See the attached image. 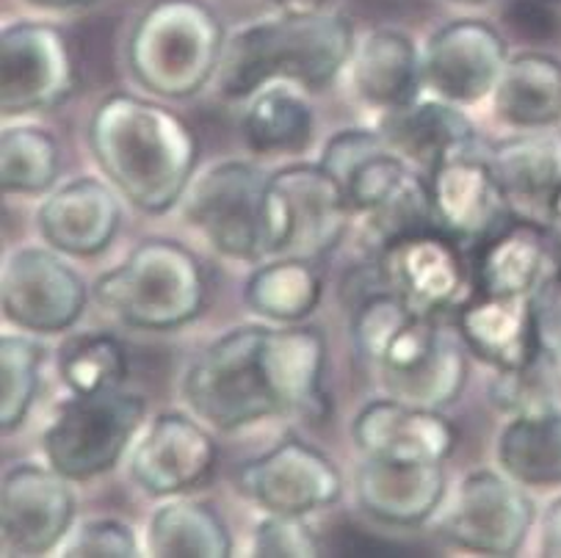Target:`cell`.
Segmentation results:
<instances>
[{
  "mask_svg": "<svg viewBox=\"0 0 561 558\" xmlns=\"http://www.w3.org/2000/svg\"><path fill=\"white\" fill-rule=\"evenodd\" d=\"M89 147L108 183L145 214H163L183 200L199 158L192 127L128 92L108 94L94 109Z\"/></svg>",
  "mask_w": 561,
  "mask_h": 558,
  "instance_id": "6da1fadb",
  "label": "cell"
},
{
  "mask_svg": "<svg viewBox=\"0 0 561 558\" xmlns=\"http://www.w3.org/2000/svg\"><path fill=\"white\" fill-rule=\"evenodd\" d=\"M354 29L343 14L283 12L238 29L219 64V92L243 100L277 81L319 92L352 61Z\"/></svg>",
  "mask_w": 561,
  "mask_h": 558,
  "instance_id": "7a4b0ae2",
  "label": "cell"
},
{
  "mask_svg": "<svg viewBox=\"0 0 561 558\" xmlns=\"http://www.w3.org/2000/svg\"><path fill=\"white\" fill-rule=\"evenodd\" d=\"M321 167L341 180L379 252L412 232L437 230L426 174L390 150L379 130H337L321 152Z\"/></svg>",
  "mask_w": 561,
  "mask_h": 558,
  "instance_id": "3957f363",
  "label": "cell"
},
{
  "mask_svg": "<svg viewBox=\"0 0 561 558\" xmlns=\"http://www.w3.org/2000/svg\"><path fill=\"white\" fill-rule=\"evenodd\" d=\"M225 25L203 0H152L128 39L136 83L158 98H194L219 76Z\"/></svg>",
  "mask_w": 561,
  "mask_h": 558,
  "instance_id": "277c9868",
  "label": "cell"
},
{
  "mask_svg": "<svg viewBox=\"0 0 561 558\" xmlns=\"http://www.w3.org/2000/svg\"><path fill=\"white\" fill-rule=\"evenodd\" d=\"M94 299L128 327L172 332L205 310L208 280L192 249L172 238H150L100 276Z\"/></svg>",
  "mask_w": 561,
  "mask_h": 558,
  "instance_id": "5b68a950",
  "label": "cell"
},
{
  "mask_svg": "<svg viewBox=\"0 0 561 558\" xmlns=\"http://www.w3.org/2000/svg\"><path fill=\"white\" fill-rule=\"evenodd\" d=\"M266 327H236L197 354L183 374L185 403L219 432H238L279 414L263 354Z\"/></svg>",
  "mask_w": 561,
  "mask_h": 558,
  "instance_id": "8992f818",
  "label": "cell"
},
{
  "mask_svg": "<svg viewBox=\"0 0 561 558\" xmlns=\"http://www.w3.org/2000/svg\"><path fill=\"white\" fill-rule=\"evenodd\" d=\"M145 414V398L122 387L72 392L42 434L47 465L72 481H87L114 470L139 437Z\"/></svg>",
  "mask_w": 561,
  "mask_h": 558,
  "instance_id": "52a82bcc",
  "label": "cell"
},
{
  "mask_svg": "<svg viewBox=\"0 0 561 558\" xmlns=\"http://www.w3.org/2000/svg\"><path fill=\"white\" fill-rule=\"evenodd\" d=\"M272 174L252 163H216L185 189L183 219L219 254L232 260L268 258Z\"/></svg>",
  "mask_w": 561,
  "mask_h": 558,
  "instance_id": "ba28073f",
  "label": "cell"
},
{
  "mask_svg": "<svg viewBox=\"0 0 561 558\" xmlns=\"http://www.w3.org/2000/svg\"><path fill=\"white\" fill-rule=\"evenodd\" d=\"M352 214L346 189L321 163L279 169L268 191V254L324 258L343 241Z\"/></svg>",
  "mask_w": 561,
  "mask_h": 558,
  "instance_id": "9c48e42d",
  "label": "cell"
},
{
  "mask_svg": "<svg viewBox=\"0 0 561 558\" xmlns=\"http://www.w3.org/2000/svg\"><path fill=\"white\" fill-rule=\"evenodd\" d=\"M78 89L76 56L56 25L20 20L0 34V111L25 116L47 111Z\"/></svg>",
  "mask_w": 561,
  "mask_h": 558,
  "instance_id": "30bf717a",
  "label": "cell"
},
{
  "mask_svg": "<svg viewBox=\"0 0 561 558\" xmlns=\"http://www.w3.org/2000/svg\"><path fill=\"white\" fill-rule=\"evenodd\" d=\"M87 283L56 249L23 247L3 260L0 307L23 332L53 334L70 329L87 307Z\"/></svg>",
  "mask_w": 561,
  "mask_h": 558,
  "instance_id": "8fae6325",
  "label": "cell"
},
{
  "mask_svg": "<svg viewBox=\"0 0 561 558\" xmlns=\"http://www.w3.org/2000/svg\"><path fill=\"white\" fill-rule=\"evenodd\" d=\"M78 496L72 478L53 465L12 467L0 487V547L3 556H45L58 550L76 525Z\"/></svg>",
  "mask_w": 561,
  "mask_h": 558,
  "instance_id": "7c38bea8",
  "label": "cell"
},
{
  "mask_svg": "<svg viewBox=\"0 0 561 558\" xmlns=\"http://www.w3.org/2000/svg\"><path fill=\"white\" fill-rule=\"evenodd\" d=\"M534 525V503L510 472L462 478L446 514L448 539L481 556H515Z\"/></svg>",
  "mask_w": 561,
  "mask_h": 558,
  "instance_id": "4fadbf2b",
  "label": "cell"
},
{
  "mask_svg": "<svg viewBox=\"0 0 561 558\" xmlns=\"http://www.w3.org/2000/svg\"><path fill=\"white\" fill-rule=\"evenodd\" d=\"M238 490L266 514H310L332 506L343 492V478L324 451L288 437L238 472Z\"/></svg>",
  "mask_w": 561,
  "mask_h": 558,
  "instance_id": "5bb4252c",
  "label": "cell"
},
{
  "mask_svg": "<svg viewBox=\"0 0 561 558\" xmlns=\"http://www.w3.org/2000/svg\"><path fill=\"white\" fill-rule=\"evenodd\" d=\"M216 443L205 426L183 412H161L141 426L130 451V478L152 498H172L208 481Z\"/></svg>",
  "mask_w": 561,
  "mask_h": 558,
  "instance_id": "9a60e30c",
  "label": "cell"
},
{
  "mask_svg": "<svg viewBox=\"0 0 561 558\" xmlns=\"http://www.w3.org/2000/svg\"><path fill=\"white\" fill-rule=\"evenodd\" d=\"M510 53L506 39L484 20H454L428 39L423 53V83L434 98L470 105L495 92Z\"/></svg>",
  "mask_w": 561,
  "mask_h": 558,
  "instance_id": "2e32d148",
  "label": "cell"
},
{
  "mask_svg": "<svg viewBox=\"0 0 561 558\" xmlns=\"http://www.w3.org/2000/svg\"><path fill=\"white\" fill-rule=\"evenodd\" d=\"M426 180L434 225L454 241H486L515 216L490 156H481L476 147L446 158L426 174Z\"/></svg>",
  "mask_w": 561,
  "mask_h": 558,
  "instance_id": "e0dca14e",
  "label": "cell"
},
{
  "mask_svg": "<svg viewBox=\"0 0 561 558\" xmlns=\"http://www.w3.org/2000/svg\"><path fill=\"white\" fill-rule=\"evenodd\" d=\"M388 288L423 316L454 310L468 299V265L443 230H421L382 249Z\"/></svg>",
  "mask_w": 561,
  "mask_h": 558,
  "instance_id": "ac0fdd59",
  "label": "cell"
},
{
  "mask_svg": "<svg viewBox=\"0 0 561 558\" xmlns=\"http://www.w3.org/2000/svg\"><path fill=\"white\" fill-rule=\"evenodd\" d=\"M354 445L363 456L388 462H446L457 448V429L440 409L401 398L365 403L352 423Z\"/></svg>",
  "mask_w": 561,
  "mask_h": 558,
  "instance_id": "d6986e66",
  "label": "cell"
},
{
  "mask_svg": "<svg viewBox=\"0 0 561 558\" xmlns=\"http://www.w3.org/2000/svg\"><path fill=\"white\" fill-rule=\"evenodd\" d=\"M434 316L412 310L404 299L388 291L365 299L354 312V345L359 357L379 371V379L390 382L421 368L443 343L432 321Z\"/></svg>",
  "mask_w": 561,
  "mask_h": 558,
  "instance_id": "ffe728a7",
  "label": "cell"
},
{
  "mask_svg": "<svg viewBox=\"0 0 561 558\" xmlns=\"http://www.w3.org/2000/svg\"><path fill=\"white\" fill-rule=\"evenodd\" d=\"M36 225L56 252L72 258L100 254L122 225L116 189L98 178L72 180L47 194L36 210Z\"/></svg>",
  "mask_w": 561,
  "mask_h": 558,
  "instance_id": "44dd1931",
  "label": "cell"
},
{
  "mask_svg": "<svg viewBox=\"0 0 561 558\" xmlns=\"http://www.w3.org/2000/svg\"><path fill=\"white\" fill-rule=\"evenodd\" d=\"M495 178L517 219L548 225L553 200L561 194V130L534 127L504 138L490 152Z\"/></svg>",
  "mask_w": 561,
  "mask_h": 558,
  "instance_id": "7402d4cb",
  "label": "cell"
},
{
  "mask_svg": "<svg viewBox=\"0 0 561 558\" xmlns=\"http://www.w3.org/2000/svg\"><path fill=\"white\" fill-rule=\"evenodd\" d=\"M354 492L365 514L388 525H417L446 498L440 462H388L363 456L354 472Z\"/></svg>",
  "mask_w": 561,
  "mask_h": 558,
  "instance_id": "603a6c76",
  "label": "cell"
},
{
  "mask_svg": "<svg viewBox=\"0 0 561 558\" xmlns=\"http://www.w3.org/2000/svg\"><path fill=\"white\" fill-rule=\"evenodd\" d=\"M465 345L492 368H517L542 352L534 296L473 294L457 307Z\"/></svg>",
  "mask_w": 561,
  "mask_h": 558,
  "instance_id": "cb8c5ba5",
  "label": "cell"
},
{
  "mask_svg": "<svg viewBox=\"0 0 561 558\" xmlns=\"http://www.w3.org/2000/svg\"><path fill=\"white\" fill-rule=\"evenodd\" d=\"M379 133L390 150L399 152L423 174L440 167L446 158L476 147V138H479L476 125L457 109V103H448L443 98H415L399 109L385 111Z\"/></svg>",
  "mask_w": 561,
  "mask_h": 558,
  "instance_id": "d4e9b609",
  "label": "cell"
},
{
  "mask_svg": "<svg viewBox=\"0 0 561 558\" xmlns=\"http://www.w3.org/2000/svg\"><path fill=\"white\" fill-rule=\"evenodd\" d=\"M542 225L512 216L501 230L479 243L473 283L476 294L537 296L556 274V260L542 241Z\"/></svg>",
  "mask_w": 561,
  "mask_h": 558,
  "instance_id": "484cf974",
  "label": "cell"
},
{
  "mask_svg": "<svg viewBox=\"0 0 561 558\" xmlns=\"http://www.w3.org/2000/svg\"><path fill=\"white\" fill-rule=\"evenodd\" d=\"M352 83L363 103L379 111L399 109L417 98L423 83V56L401 31H370L359 45H354Z\"/></svg>",
  "mask_w": 561,
  "mask_h": 558,
  "instance_id": "4316f807",
  "label": "cell"
},
{
  "mask_svg": "<svg viewBox=\"0 0 561 558\" xmlns=\"http://www.w3.org/2000/svg\"><path fill=\"white\" fill-rule=\"evenodd\" d=\"M263 354H266L279 414L313 412L321 401V379L327 365L324 334L313 327H266Z\"/></svg>",
  "mask_w": 561,
  "mask_h": 558,
  "instance_id": "83f0119b",
  "label": "cell"
},
{
  "mask_svg": "<svg viewBox=\"0 0 561 558\" xmlns=\"http://www.w3.org/2000/svg\"><path fill=\"white\" fill-rule=\"evenodd\" d=\"M492 109L512 127H553L561 122V61L545 53L510 58L492 92Z\"/></svg>",
  "mask_w": 561,
  "mask_h": 558,
  "instance_id": "f1b7e54d",
  "label": "cell"
},
{
  "mask_svg": "<svg viewBox=\"0 0 561 558\" xmlns=\"http://www.w3.org/2000/svg\"><path fill=\"white\" fill-rule=\"evenodd\" d=\"M313 105L285 83H268L252 94L241 119L243 141L257 156H296L313 141Z\"/></svg>",
  "mask_w": 561,
  "mask_h": 558,
  "instance_id": "f546056e",
  "label": "cell"
},
{
  "mask_svg": "<svg viewBox=\"0 0 561 558\" xmlns=\"http://www.w3.org/2000/svg\"><path fill=\"white\" fill-rule=\"evenodd\" d=\"M497 465L528 487L561 483V409L515 414L497 437Z\"/></svg>",
  "mask_w": 561,
  "mask_h": 558,
  "instance_id": "4dcf8cb0",
  "label": "cell"
},
{
  "mask_svg": "<svg viewBox=\"0 0 561 558\" xmlns=\"http://www.w3.org/2000/svg\"><path fill=\"white\" fill-rule=\"evenodd\" d=\"M147 553L156 558H227L232 536L205 503L169 501L147 523Z\"/></svg>",
  "mask_w": 561,
  "mask_h": 558,
  "instance_id": "1f68e13d",
  "label": "cell"
},
{
  "mask_svg": "<svg viewBox=\"0 0 561 558\" xmlns=\"http://www.w3.org/2000/svg\"><path fill=\"white\" fill-rule=\"evenodd\" d=\"M324 280L313 260L279 254L247 280L243 299L252 312L277 323H299L321 305Z\"/></svg>",
  "mask_w": 561,
  "mask_h": 558,
  "instance_id": "d6a6232c",
  "label": "cell"
},
{
  "mask_svg": "<svg viewBox=\"0 0 561 558\" xmlns=\"http://www.w3.org/2000/svg\"><path fill=\"white\" fill-rule=\"evenodd\" d=\"M61 169V147L45 127L12 125L0 133V189L3 194H45Z\"/></svg>",
  "mask_w": 561,
  "mask_h": 558,
  "instance_id": "836d02e7",
  "label": "cell"
},
{
  "mask_svg": "<svg viewBox=\"0 0 561 558\" xmlns=\"http://www.w3.org/2000/svg\"><path fill=\"white\" fill-rule=\"evenodd\" d=\"M58 374L72 392H98L125 385L128 354L108 332H78L58 349Z\"/></svg>",
  "mask_w": 561,
  "mask_h": 558,
  "instance_id": "e575fe53",
  "label": "cell"
},
{
  "mask_svg": "<svg viewBox=\"0 0 561 558\" xmlns=\"http://www.w3.org/2000/svg\"><path fill=\"white\" fill-rule=\"evenodd\" d=\"M42 345L25 334L0 338V429L3 434L23 426L39 392Z\"/></svg>",
  "mask_w": 561,
  "mask_h": 558,
  "instance_id": "d590c367",
  "label": "cell"
},
{
  "mask_svg": "<svg viewBox=\"0 0 561 558\" xmlns=\"http://www.w3.org/2000/svg\"><path fill=\"white\" fill-rule=\"evenodd\" d=\"M465 382H468V357L451 340H443L421 368L385 382V390L388 396L417 403V407L443 409L457 401L459 392L465 390Z\"/></svg>",
  "mask_w": 561,
  "mask_h": 558,
  "instance_id": "8d00e7d4",
  "label": "cell"
},
{
  "mask_svg": "<svg viewBox=\"0 0 561 558\" xmlns=\"http://www.w3.org/2000/svg\"><path fill=\"white\" fill-rule=\"evenodd\" d=\"M556 376H561V360L545 349L531 363L495 371V379L490 382L492 407L510 418L556 407V396H559Z\"/></svg>",
  "mask_w": 561,
  "mask_h": 558,
  "instance_id": "74e56055",
  "label": "cell"
},
{
  "mask_svg": "<svg viewBox=\"0 0 561 558\" xmlns=\"http://www.w3.org/2000/svg\"><path fill=\"white\" fill-rule=\"evenodd\" d=\"M56 553L65 558H136L139 556V536L122 520H83V523L72 525Z\"/></svg>",
  "mask_w": 561,
  "mask_h": 558,
  "instance_id": "f35d334b",
  "label": "cell"
},
{
  "mask_svg": "<svg viewBox=\"0 0 561 558\" xmlns=\"http://www.w3.org/2000/svg\"><path fill=\"white\" fill-rule=\"evenodd\" d=\"M252 556L257 558H313L319 539L301 514H268L252 536Z\"/></svg>",
  "mask_w": 561,
  "mask_h": 558,
  "instance_id": "ab89813d",
  "label": "cell"
},
{
  "mask_svg": "<svg viewBox=\"0 0 561 558\" xmlns=\"http://www.w3.org/2000/svg\"><path fill=\"white\" fill-rule=\"evenodd\" d=\"M539 343L545 352L561 360V274H553L534 296Z\"/></svg>",
  "mask_w": 561,
  "mask_h": 558,
  "instance_id": "60d3db41",
  "label": "cell"
},
{
  "mask_svg": "<svg viewBox=\"0 0 561 558\" xmlns=\"http://www.w3.org/2000/svg\"><path fill=\"white\" fill-rule=\"evenodd\" d=\"M548 0H512L506 9V20L515 31L531 39H545L556 31V12Z\"/></svg>",
  "mask_w": 561,
  "mask_h": 558,
  "instance_id": "b9f144b4",
  "label": "cell"
},
{
  "mask_svg": "<svg viewBox=\"0 0 561 558\" xmlns=\"http://www.w3.org/2000/svg\"><path fill=\"white\" fill-rule=\"evenodd\" d=\"M542 556L561 558V498L550 503L542 517Z\"/></svg>",
  "mask_w": 561,
  "mask_h": 558,
  "instance_id": "7bdbcfd3",
  "label": "cell"
},
{
  "mask_svg": "<svg viewBox=\"0 0 561 558\" xmlns=\"http://www.w3.org/2000/svg\"><path fill=\"white\" fill-rule=\"evenodd\" d=\"M548 230L553 236L556 243V274H561V194L553 200V207H550V219H548Z\"/></svg>",
  "mask_w": 561,
  "mask_h": 558,
  "instance_id": "ee69618b",
  "label": "cell"
},
{
  "mask_svg": "<svg viewBox=\"0 0 561 558\" xmlns=\"http://www.w3.org/2000/svg\"><path fill=\"white\" fill-rule=\"evenodd\" d=\"M283 12H316L327 0H274Z\"/></svg>",
  "mask_w": 561,
  "mask_h": 558,
  "instance_id": "f6af8a7d",
  "label": "cell"
},
{
  "mask_svg": "<svg viewBox=\"0 0 561 558\" xmlns=\"http://www.w3.org/2000/svg\"><path fill=\"white\" fill-rule=\"evenodd\" d=\"M34 7H45V9H72V7H83V3H92V0H28Z\"/></svg>",
  "mask_w": 561,
  "mask_h": 558,
  "instance_id": "bcb514c9",
  "label": "cell"
},
{
  "mask_svg": "<svg viewBox=\"0 0 561 558\" xmlns=\"http://www.w3.org/2000/svg\"><path fill=\"white\" fill-rule=\"evenodd\" d=\"M548 3H553V7H561V0H548Z\"/></svg>",
  "mask_w": 561,
  "mask_h": 558,
  "instance_id": "7dc6e473",
  "label": "cell"
},
{
  "mask_svg": "<svg viewBox=\"0 0 561 558\" xmlns=\"http://www.w3.org/2000/svg\"><path fill=\"white\" fill-rule=\"evenodd\" d=\"M470 3H479V0H470Z\"/></svg>",
  "mask_w": 561,
  "mask_h": 558,
  "instance_id": "c3c4849f",
  "label": "cell"
}]
</instances>
